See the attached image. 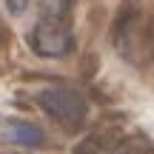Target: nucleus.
<instances>
[{"mask_svg":"<svg viewBox=\"0 0 154 154\" xmlns=\"http://www.w3.org/2000/svg\"><path fill=\"white\" fill-rule=\"evenodd\" d=\"M111 43L120 51L123 60L134 63V66H143L146 57H151V29L146 32L143 26V14H140L134 6H123L120 14L111 23Z\"/></svg>","mask_w":154,"mask_h":154,"instance_id":"1","label":"nucleus"},{"mask_svg":"<svg viewBox=\"0 0 154 154\" xmlns=\"http://www.w3.org/2000/svg\"><path fill=\"white\" fill-rule=\"evenodd\" d=\"M29 46L34 49L37 57L54 60V57H66L74 49V34L69 20H54V17H40L34 23L32 34H29Z\"/></svg>","mask_w":154,"mask_h":154,"instance_id":"2","label":"nucleus"},{"mask_svg":"<svg viewBox=\"0 0 154 154\" xmlns=\"http://www.w3.org/2000/svg\"><path fill=\"white\" fill-rule=\"evenodd\" d=\"M37 106L51 117V120L63 123V126H80L86 120V100L80 97L77 91L66 86H49V88H40L34 94Z\"/></svg>","mask_w":154,"mask_h":154,"instance_id":"3","label":"nucleus"},{"mask_svg":"<svg viewBox=\"0 0 154 154\" xmlns=\"http://www.w3.org/2000/svg\"><path fill=\"white\" fill-rule=\"evenodd\" d=\"M0 143L37 149V146L46 143V131L37 123H29V120H6L3 126H0Z\"/></svg>","mask_w":154,"mask_h":154,"instance_id":"4","label":"nucleus"},{"mask_svg":"<svg viewBox=\"0 0 154 154\" xmlns=\"http://www.w3.org/2000/svg\"><path fill=\"white\" fill-rule=\"evenodd\" d=\"M151 151H154L151 140L146 137V134H140V131L117 137L114 143H111V149H109V154H151Z\"/></svg>","mask_w":154,"mask_h":154,"instance_id":"5","label":"nucleus"},{"mask_svg":"<svg viewBox=\"0 0 154 154\" xmlns=\"http://www.w3.org/2000/svg\"><path fill=\"white\" fill-rule=\"evenodd\" d=\"M72 6H74V0H40L43 17H54V20H66Z\"/></svg>","mask_w":154,"mask_h":154,"instance_id":"6","label":"nucleus"},{"mask_svg":"<svg viewBox=\"0 0 154 154\" xmlns=\"http://www.w3.org/2000/svg\"><path fill=\"white\" fill-rule=\"evenodd\" d=\"M6 9H9L11 14H23V11L29 9V0H6Z\"/></svg>","mask_w":154,"mask_h":154,"instance_id":"7","label":"nucleus"},{"mask_svg":"<svg viewBox=\"0 0 154 154\" xmlns=\"http://www.w3.org/2000/svg\"><path fill=\"white\" fill-rule=\"evenodd\" d=\"M74 154H100V151H97V149H94V146H91V143H83V146H80V149H77V151H74Z\"/></svg>","mask_w":154,"mask_h":154,"instance_id":"8","label":"nucleus"}]
</instances>
